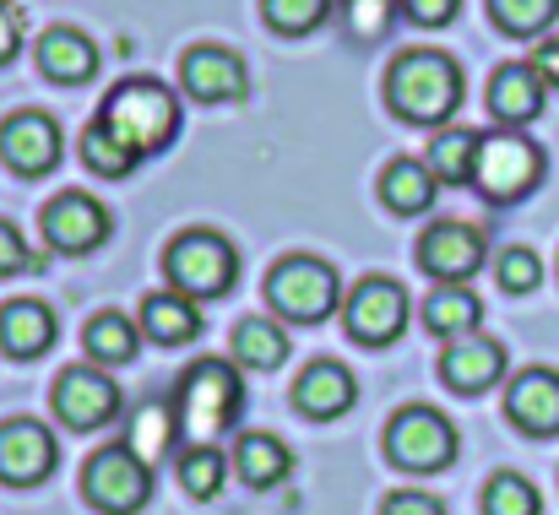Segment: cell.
Wrapping results in <instances>:
<instances>
[{"mask_svg": "<svg viewBox=\"0 0 559 515\" xmlns=\"http://www.w3.org/2000/svg\"><path fill=\"white\" fill-rule=\"evenodd\" d=\"M462 65L440 49H402L385 65V109L407 125H445L462 109Z\"/></svg>", "mask_w": 559, "mask_h": 515, "instance_id": "cell-1", "label": "cell"}, {"mask_svg": "<svg viewBox=\"0 0 559 515\" xmlns=\"http://www.w3.org/2000/svg\"><path fill=\"white\" fill-rule=\"evenodd\" d=\"M98 125H104L115 142H126L136 158H153V153H164V147L180 136V98H175L169 82L131 76V82H120V87L104 98Z\"/></svg>", "mask_w": 559, "mask_h": 515, "instance_id": "cell-2", "label": "cell"}, {"mask_svg": "<svg viewBox=\"0 0 559 515\" xmlns=\"http://www.w3.org/2000/svg\"><path fill=\"white\" fill-rule=\"evenodd\" d=\"M266 304L294 326H321L343 310V277L321 255H283L266 272Z\"/></svg>", "mask_w": 559, "mask_h": 515, "instance_id": "cell-3", "label": "cell"}, {"mask_svg": "<svg viewBox=\"0 0 559 515\" xmlns=\"http://www.w3.org/2000/svg\"><path fill=\"white\" fill-rule=\"evenodd\" d=\"M245 407V380H239V363H223V358H195L186 374H180V391H175V412H180V429L206 440V434H223Z\"/></svg>", "mask_w": 559, "mask_h": 515, "instance_id": "cell-4", "label": "cell"}, {"mask_svg": "<svg viewBox=\"0 0 559 515\" xmlns=\"http://www.w3.org/2000/svg\"><path fill=\"white\" fill-rule=\"evenodd\" d=\"M473 184L484 201L511 206L522 195H533L544 184V147L522 131H489L478 142V164H473Z\"/></svg>", "mask_w": 559, "mask_h": 515, "instance_id": "cell-5", "label": "cell"}, {"mask_svg": "<svg viewBox=\"0 0 559 515\" xmlns=\"http://www.w3.org/2000/svg\"><path fill=\"white\" fill-rule=\"evenodd\" d=\"M164 277H169V288L186 294V299H217V294L234 288L239 255H234V244H228L223 233L190 228L180 239H169V250H164Z\"/></svg>", "mask_w": 559, "mask_h": 515, "instance_id": "cell-6", "label": "cell"}, {"mask_svg": "<svg viewBox=\"0 0 559 515\" xmlns=\"http://www.w3.org/2000/svg\"><path fill=\"white\" fill-rule=\"evenodd\" d=\"M385 456H391L402 472H418V478L445 472V467L456 462V429H451L445 412L413 402V407L391 412V423H385Z\"/></svg>", "mask_w": 559, "mask_h": 515, "instance_id": "cell-7", "label": "cell"}, {"mask_svg": "<svg viewBox=\"0 0 559 515\" xmlns=\"http://www.w3.org/2000/svg\"><path fill=\"white\" fill-rule=\"evenodd\" d=\"M82 494H87L93 511L131 515L153 500V467H147L131 445H104V451L82 467Z\"/></svg>", "mask_w": 559, "mask_h": 515, "instance_id": "cell-8", "label": "cell"}, {"mask_svg": "<svg viewBox=\"0 0 559 515\" xmlns=\"http://www.w3.org/2000/svg\"><path fill=\"white\" fill-rule=\"evenodd\" d=\"M343 326L348 337L365 347H385L402 337L407 326V294L396 277H365L354 283V294H343Z\"/></svg>", "mask_w": 559, "mask_h": 515, "instance_id": "cell-9", "label": "cell"}, {"mask_svg": "<svg viewBox=\"0 0 559 515\" xmlns=\"http://www.w3.org/2000/svg\"><path fill=\"white\" fill-rule=\"evenodd\" d=\"M484 255H489L484 228L478 223H462V217H440L418 239V266L435 283H467V277H478L484 272Z\"/></svg>", "mask_w": 559, "mask_h": 515, "instance_id": "cell-10", "label": "cell"}, {"mask_svg": "<svg viewBox=\"0 0 559 515\" xmlns=\"http://www.w3.org/2000/svg\"><path fill=\"white\" fill-rule=\"evenodd\" d=\"M55 412H60L66 429L93 434V429L115 423V412H120V385H115L104 369H93V363H71V369H60V380H55Z\"/></svg>", "mask_w": 559, "mask_h": 515, "instance_id": "cell-11", "label": "cell"}, {"mask_svg": "<svg viewBox=\"0 0 559 515\" xmlns=\"http://www.w3.org/2000/svg\"><path fill=\"white\" fill-rule=\"evenodd\" d=\"M38 228H44V244L60 250V255H87L109 239V206L82 195V190H66L55 195L44 212H38Z\"/></svg>", "mask_w": 559, "mask_h": 515, "instance_id": "cell-12", "label": "cell"}, {"mask_svg": "<svg viewBox=\"0 0 559 515\" xmlns=\"http://www.w3.org/2000/svg\"><path fill=\"white\" fill-rule=\"evenodd\" d=\"M180 87L195 104H239L250 93V71L223 44H190L180 55Z\"/></svg>", "mask_w": 559, "mask_h": 515, "instance_id": "cell-13", "label": "cell"}, {"mask_svg": "<svg viewBox=\"0 0 559 515\" xmlns=\"http://www.w3.org/2000/svg\"><path fill=\"white\" fill-rule=\"evenodd\" d=\"M60 153H66V142H60V125H55L49 115L22 109V115L0 120V158H5L11 173L38 179V173H49L60 164Z\"/></svg>", "mask_w": 559, "mask_h": 515, "instance_id": "cell-14", "label": "cell"}, {"mask_svg": "<svg viewBox=\"0 0 559 515\" xmlns=\"http://www.w3.org/2000/svg\"><path fill=\"white\" fill-rule=\"evenodd\" d=\"M55 462H60V445H55V434L44 423H33V418L0 423V483L33 489V483H44L55 472Z\"/></svg>", "mask_w": 559, "mask_h": 515, "instance_id": "cell-15", "label": "cell"}, {"mask_svg": "<svg viewBox=\"0 0 559 515\" xmlns=\"http://www.w3.org/2000/svg\"><path fill=\"white\" fill-rule=\"evenodd\" d=\"M506 418L533 434V440H555L559 434V369H522L506 385Z\"/></svg>", "mask_w": 559, "mask_h": 515, "instance_id": "cell-16", "label": "cell"}, {"mask_svg": "<svg viewBox=\"0 0 559 515\" xmlns=\"http://www.w3.org/2000/svg\"><path fill=\"white\" fill-rule=\"evenodd\" d=\"M500 374H506V347L495 343V337H484V332L456 337V343L440 352V380L456 396H478V391L500 385Z\"/></svg>", "mask_w": 559, "mask_h": 515, "instance_id": "cell-17", "label": "cell"}, {"mask_svg": "<svg viewBox=\"0 0 559 515\" xmlns=\"http://www.w3.org/2000/svg\"><path fill=\"white\" fill-rule=\"evenodd\" d=\"M354 402H359V380H354L337 358H316V363L294 380V407H299L305 418H316V423L343 418Z\"/></svg>", "mask_w": 559, "mask_h": 515, "instance_id": "cell-18", "label": "cell"}, {"mask_svg": "<svg viewBox=\"0 0 559 515\" xmlns=\"http://www.w3.org/2000/svg\"><path fill=\"white\" fill-rule=\"evenodd\" d=\"M544 98H549V82H544L527 60L500 65V71H495V82H489V115H495L506 131H516V125L538 120V115H544Z\"/></svg>", "mask_w": 559, "mask_h": 515, "instance_id": "cell-19", "label": "cell"}, {"mask_svg": "<svg viewBox=\"0 0 559 515\" xmlns=\"http://www.w3.org/2000/svg\"><path fill=\"white\" fill-rule=\"evenodd\" d=\"M38 71L49 82H60V87H76V82H87L98 71V44L87 33H76V27H49L38 38Z\"/></svg>", "mask_w": 559, "mask_h": 515, "instance_id": "cell-20", "label": "cell"}, {"mask_svg": "<svg viewBox=\"0 0 559 515\" xmlns=\"http://www.w3.org/2000/svg\"><path fill=\"white\" fill-rule=\"evenodd\" d=\"M424 326H429L440 343L473 337V332L484 326V299H478L467 283H435V294L424 299Z\"/></svg>", "mask_w": 559, "mask_h": 515, "instance_id": "cell-21", "label": "cell"}, {"mask_svg": "<svg viewBox=\"0 0 559 515\" xmlns=\"http://www.w3.org/2000/svg\"><path fill=\"white\" fill-rule=\"evenodd\" d=\"M142 337L158 343V347L195 343V337H201V310H195V299L175 294V288L147 294V299H142Z\"/></svg>", "mask_w": 559, "mask_h": 515, "instance_id": "cell-22", "label": "cell"}, {"mask_svg": "<svg viewBox=\"0 0 559 515\" xmlns=\"http://www.w3.org/2000/svg\"><path fill=\"white\" fill-rule=\"evenodd\" d=\"M55 310L38 299H11L0 304V347L11 358H38L44 347H55Z\"/></svg>", "mask_w": 559, "mask_h": 515, "instance_id": "cell-23", "label": "cell"}, {"mask_svg": "<svg viewBox=\"0 0 559 515\" xmlns=\"http://www.w3.org/2000/svg\"><path fill=\"white\" fill-rule=\"evenodd\" d=\"M435 190H440V179H435V169H429L424 158H391L385 173H380V201H385V212H396V217L429 212V206H435Z\"/></svg>", "mask_w": 559, "mask_h": 515, "instance_id": "cell-24", "label": "cell"}, {"mask_svg": "<svg viewBox=\"0 0 559 515\" xmlns=\"http://www.w3.org/2000/svg\"><path fill=\"white\" fill-rule=\"evenodd\" d=\"M82 347H87V358H93V363L120 369V363H131V358H136V347H142V326H136L126 310H98V315L82 326Z\"/></svg>", "mask_w": 559, "mask_h": 515, "instance_id": "cell-25", "label": "cell"}, {"mask_svg": "<svg viewBox=\"0 0 559 515\" xmlns=\"http://www.w3.org/2000/svg\"><path fill=\"white\" fill-rule=\"evenodd\" d=\"M234 472L250 483V489H272V483H283L288 472H294V451L277 440V434H239V445H234Z\"/></svg>", "mask_w": 559, "mask_h": 515, "instance_id": "cell-26", "label": "cell"}, {"mask_svg": "<svg viewBox=\"0 0 559 515\" xmlns=\"http://www.w3.org/2000/svg\"><path fill=\"white\" fill-rule=\"evenodd\" d=\"M478 142H484V131H462V125H440L435 131V142H429V169L440 184H473V164H478Z\"/></svg>", "mask_w": 559, "mask_h": 515, "instance_id": "cell-27", "label": "cell"}, {"mask_svg": "<svg viewBox=\"0 0 559 515\" xmlns=\"http://www.w3.org/2000/svg\"><path fill=\"white\" fill-rule=\"evenodd\" d=\"M283 358H288V332L277 321L250 315V321L234 326V363H245V369H277Z\"/></svg>", "mask_w": 559, "mask_h": 515, "instance_id": "cell-28", "label": "cell"}, {"mask_svg": "<svg viewBox=\"0 0 559 515\" xmlns=\"http://www.w3.org/2000/svg\"><path fill=\"white\" fill-rule=\"evenodd\" d=\"M175 434H180V412H175V402H147V407H136V418H131V451L153 467L169 445H175Z\"/></svg>", "mask_w": 559, "mask_h": 515, "instance_id": "cell-29", "label": "cell"}, {"mask_svg": "<svg viewBox=\"0 0 559 515\" xmlns=\"http://www.w3.org/2000/svg\"><path fill=\"white\" fill-rule=\"evenodd\" d=\"M228 472H234V462H228L217 445H206V440L180 451V483H186L190 500H212V494H223Z\"/></svg>", "mask_w": 559, "mask_h": 515, "instance_id": "cell-30", "label": "cell"}, {"mask_svg": "<svg viewBox=\"0 0 559 515\" xmlns=\"http://www.w3.org/2000/svg\"><path fill=\"white\" fill-rule=\"evenodd\" d=\"M489 16H495V27L511 33V38H538V33L555 27L559 0H489Z\"/></svg>", "mask_w": 559, "mask_h": 515, "instance_id": "cell-31", "label": "cell"}, {"mask_svg": "<svg viewBox=\"0 0 559 515\" xmlns=\"http://www.w3.org/2000/svg\"><path fill=\"white\" fill-rule=\"evenodd\" d=\"M484 515H544V500L522 472H495L484 489Z\"/></svg>", "mask_w": 559, "mask_h": 515, "instance_id": "cell-32", "label": "cell"}, {"mask_svg": "<svg viewBox=\"0 0 559 515\" xmlns=\"http://www.w3.org/2000/svg\"><path fill=\"white\" fill-rule=\"evenodd\" d=\"M82 164H87L93 173H104V179H120V173L136 169L142 158H136L126 142H115V136H109V131L93 120V125L82 131Z\"/></svg>", "mask_w": 559, "mask_h": 515, "instance_id": "cell-33", "label": "cell"}, {"mask_svg": "<svg viewBox=\"0 0 559 515\" xmlns=\"http://www.w3.org/2000/svg\"><path fill=\"white\" fill-rule=\"evenodd\" d=\"M261 16H266V27H277V33H310V27H321L326 16H332V0H261Z\"/></svg>", "mask_w": 559, "mask_h": 515, "instance_id": "cell-34", "label": "cell"}, {"mask_svg": "<svg viewBox=\"0 0 559 515\" xmlns=\"http://www.w3.org/2000/svg\"><path fill=\"white\" fill-rule=\"evenodd\" d=\"M396 5H402V0H343V22H348V38H359V44H374V38H380V33L391 27Z\"/></svg>", "mask_w": 559, "mask_h": 515, "instance_id": "cell-35", "label": "cell"}, {"mask_svg": "<svg viewBox=\"0 0 559 515\" xmlns=\"http://www.w3.org/2000/svg\"><path fill=\"white\" fill-rule=\"evenodd\" d=\"M495 277H500V288H506V294H533V288L544 283V261H538L527 244H511V250L500 255Z\"/></svg>", "mask_w": 559, "mask_h": 515, "instance_id": "cell-36", "label": "cell"}, {"mask_svg": "<svg viewBox=\"0 0 559 515\" xmlns=\"http://www.w3.org/2000/svg\"><path fill=\"white\" fill-rule=\"evenodd\" d=\"M38 261H33V250L22 244V233L0 217V277H22V272H33Z\"/></svg>", "mask_w": 559, "mask_h": 515, "instance_id": "cell-37", "label": "cell"}, {"mask_svg": "<svg viewBox=\"0 0 559 515\" xmlns=\"http://www.w3.org/2000/svg\"><path fill=\"white\" fill-rule=\"evenodd\" d=\"M402 11H407V22H418V27H445V22H456L462 0H402Z\"/></svg>", "mask_w": 559, "mask_h": 515, "instance_id": "cell-38", "label": "cell"}, {"mask_svg": "<svg viewBox=\"0 0 559 515\" xmlns=\"http://www.w3.org/2000/svg\"><path fill=\"white\" fill-rule=\"evenodd\" d=\"M380 515H445V505L435 500V494H424V489H402V494H391Z\"/></svg>", "mask_w": 559, "mask_h": 515, "instance_id": "cell-39", "label": "cell"}, {"mask_svg": "<svg viewBox=\"0 0 559 515\" xmlns=\"http://www.w3.org/2000/svg\"><path fill=\"white\" fill-rule=\"evenodd\" d=\"M22 5H11V0H0V65L5 60H16V49H22Z\"/></svg>", "mask_w": 559, "mask_h": 515, "instance_id": "cell-40", "label": "cell"}, {"mask_svg": "<svg viewBox=\"0 0 559 515\" xmlns=\"http://www.w3.org/2000/svg\"><path fill=\"white\" fill-rule=\"evenodd\" d=\"M527 65H533L549 87H559V38H544V44L533 49V60H527Z\"/></svg>", "mask_w": 559, "mask_h": 515, "instance_id": "cell-41", "label": "cell"}]
</instances>
